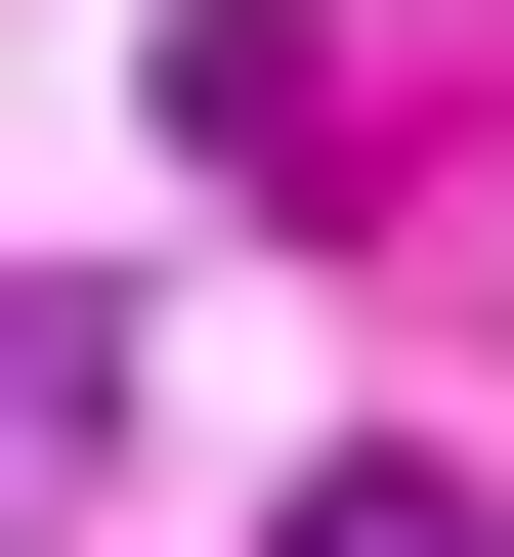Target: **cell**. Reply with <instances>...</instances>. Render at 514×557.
Returning a JSON list of instances; mask_svg holds the SVG:
<instances>
[{"instance_id": "obj_1", "label": "cell", "mask_w": 514, "mask_h": 557, "mask_svg": "<svg viewBox=\"0 0 514 557\" xmlns=\"http://www.w3.org/2000/svg\"><path fill=\"white\" fill-rule=\"evenodd\" d=\"M258 557H514V515H472V472H300Z\"/></svg>"}]
</instances>
